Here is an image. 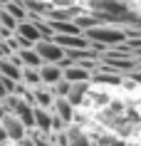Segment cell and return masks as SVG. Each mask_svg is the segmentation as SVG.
Listing matches in <instances>:
<instances>
[{"label": "cell", "mask_w": 141, "mask_h": 146, "mask_svg": "<svg viewBox=\"0 0 141 146\" xmlns=\"http://www.w3.org/2000/svg\"><path fill=\"white\" fill-rule=\"evenodd\" d=\"M82 3L92 15H97L99 23H114L124 27L141 23V15L134 10L129 0H82Z\"/></svg>", "instance_id": "cell-1"}, {"label": "cell", "mask_w": 141, "mask_h": 146, "mask_svg": "<svg viewBox=\"0 0 141 146\" xmlns=\"http://www.w3.org/2000/svg\"><path fill=\"white\" fill-rule=\"evenodd\" d=\"M87 40H89V47L97 50L102 54L107 47H117L126 42V27L124 25H114V23H97L94 27L82 32Z\"/></svg>", "instance_id": "cell-2"}, {"label": "cell", "mask_w": 141, "mask_h": 146, "mask_svg": "<svg viewBox=\"0 0 141 146\" xmlns=\"http://www.w3.org/2000/svg\"><path fill=\"white\" fill-rule=\"evenodd\" d=\"M32 47H35V52L40 54V60H42V62H55V64H60V62L64 60V47L57 45L52 37L37 40Z\"/></svg>", "instance_id": "cell-3"}, {"label": "cell", "mask_w": 141, "mask_h": 146, "mask_svg": "<svg viewBox=\"0 0 141 146\" xmlns=\"http://www.w3.org/2000/svg\"><path fill=\"white\" fill-rule=\"evenodd\" d=\"M0 124H3V129H5V134H8V139H13V141H20L23 136H27V126H25L20 119H17L13 111H3V116H0Z\"/></svg>", "instance_id": "cell-4"}, {"label": "cell", "mask_w": 141, "mask_h": 146, "mask_svg": "<svg viewBox=\"0 0 141 146\" xmlns=\"http://www.w3.org/2000/svg\"><path fill=\"white\" fill-rule=\"evenodd\" d=\"M62 79H67V82H92V69H87L79 62H70L67 67H62Z\"/></svg>", "instance_id": "cell-5"}, {"label": "cell", "mask_w": 141, "mask_h": 146, "mask_svg": "<svg viewBox=\"0 0 141 146\" xmlns=\"http://www.w3.org/2000/svg\"><path fill=\"white\" fill-rule=\"evenodd\" d=\"M0 77H8L13 82H20L23 79V64H20V60H17L15 54L0 60Z\"/></svg>", "instance_id": "cell-6"}, {"label": "cell", "mask_w": 141, "mask_h": 146, "mask_svg": "<svg viewBox=\"0 0 141 146\" xmlns=\"http://www.w3.org/2000/svg\"><path fill=\"white\" fill-rule=\"evenodd\" d=\"M37 72H40V82L42 84H50V87L62 79V67L55 64V62H42L37 67Z\"/></svg>", "instance_id": "cell-7"}, {"label": "cell", "mask_w": 141, "mask_h": 146, "mask_svg": "<svg viewBox=\"0 0 141 146\" xmlns=\"http://www.w3.org/2000/svg\"><path fill=\"white\" fill-rule=\"evenodd\" d=\"M87 89H89V82H70V89L64 94V99L70 102L72 107L82 104V99L87 97Z\"/></svg>", "instance_id": "cell-8"}, {"label": "cell", "mask_w": 141, "mask_h": 146, "mask_svg": "<svg viewBox=\"0 0 141 146\" xmlns=\"http://www.w3.org/2000/svg\"><path fill=\"white\" fill-rule=\"evenodd\" d=\"M50 109H55V114L60 116L64 124H70L72 116H74V107H72L64 97H55V102H52V107H50Z\"/></svg>", "instance_id": "cell-9"}, {"label": "cell", "mask_w": 141, "mask_h": 146, "mask_svg": "<svg viewBox=\"0 0 141 146\" xmlns=\"http://www.w3.org/2000/svg\"><path fill=\"white\" fill-rule=\"evenodd\" d=\"M13 54L20 60L23 67H40V64H42L40 54L35 52V47H23V50H17V52H13Z\"/></svg>", "instance_id": "cell-10"}, {"label": "cell", "mask_w": 141, "mask_h": 146, "mask_svg": "<svg viewBox=\"0 0 141 146\" xmlns=\"http://www.w3.org/2000/svg\"><path fill=\"white\" fill-rule=\"evenodd\" d=\"M35 129H40L42 134L52 131V111L45 107H35Z\"/></svg>", "instance_id": "cell-11"}, {"label": "cell", "mask_w": 141, "mask_h": 146, "mask_svg": "<svg viewBox=\"0 0 141 146\" xmlns=\"http://www.w3.org/2000/svg\"><path fill=\"white\" fill-rule=\"evenodd\" d=\"M67 131V146H92L89 144V139H87V134H82V129H74V126H70Z\"/></svg>", "instance_id": "cell-12"}, {"label": "cell", "mask_w": 141, "mask_h": 146, "mask_svg": "<svg viewBox=\"0 0 141 146\" xmlns=\"http://www.w3.org/2000/svg\"><path fill=\"white\" fill-rule=\"evenodd\" d=\"M10 54H13V50L8 47L5 37H0V60H3V57H10Z\"/></svg>", "instance_id": "cell-13"}, {"label": "cell", "mask_w": 141, "mask_h": 146, "mask_svg": "<svg viewBox=\"0 0 141 146\" xmlns=\"http://www.w3.org/2000/svg\"><path fill=\"white\" fill-rule=\"evenodd\" d=\"M17 146H35V139H27V136H23L20 141H15Z\"/></svg>", "instance_id": "cell-14"}, {"label": "cell", "mask_w": 141, "mask_h": 146, "mask_svg": "<svg viewBox=\"0 0 141 146\" xmlns=\"http://www.w3.org/2000/svg\"><path fill=\"white\" fill-rule=\"evenodd\" d=\"M8 141V134H5V129H3V124H0V144H5Z\"/></svg>", "instance_id": "cell-15"}, {"label": "cell", "mask_w": 141, "mask_h": 146, "mask_svg": "<svg viewBox=\"0 0 141 146\" xmlns=\"http://www.w3.org/2000/svg\"><path fill=\"white\" fill-rule=\"evenodd\" d=\"M5 94H8V89H5V87H3V79H0V99H3V97H5Z\"/></svg>", "instance_id": "cell-16"}, {"label": "cell", "mask_w": 141, "mask_h": 146, "mask_svg": "<svg viewBox=\"0 0 141 146\" xmlns=\"http://www.w3.org/2000/svg\"><path fill=\"white\" fill-rule=\"evenodd\" d=\"M35 146H50L47 141H42V139H35Z\"/></svg>", "instance_id": "cell-17"}, {"label": "cell", "mask_w": 141, "mask_h": 146, "mask_svg": "<svg viewBox=\"0 0 141 146\" xmlns=\"http://www.w3.org/2000/svg\"><path fill=\"white\" fill-rule=\"evenodd\" d=\"M0 146H3V144H0Z\"/></svg>", "instance_id": "cell-18"}]
</instances>
